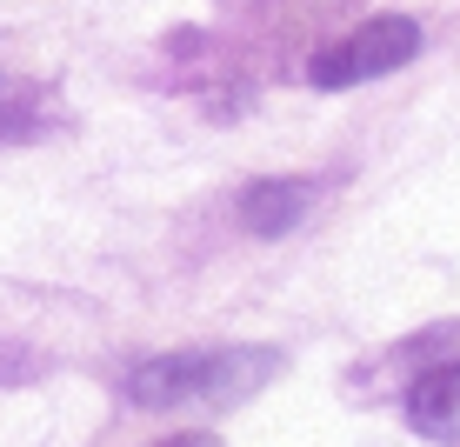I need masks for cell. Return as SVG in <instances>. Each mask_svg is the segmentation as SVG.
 <instances>
[{
    "mask_svg": "<svg viewBox=\"0 0 460 447\" xmlns=\"http://www.w3.org/2000/svg\"><path fill=\"white\" fill-rule=\"evenodd\" d=\"M274 354H161L127 374L134 407H181V401H220L247 380V367H267Z\"/></svg>",
    "mask_w": 460,
    "mask_h": 447,
    "instance_id": "1",
    "label": "cell"
},
{
    "mask_svg": "<svg viewBox=\"0 0 460 447\" xmlns=\"http://www.w3.org/2000/svg\"><path fill=\"white\" fill-rule=\"evenodd\" d=\"M420 47V27L407 13H374L367 27H354L347 40H334L321 60H314V87H360V81H380L394 74L401 60H414Z\"/></svg>",
    "mask_w": 460,
    "mask_h": 447,
    "instance_id": "2",
    "label": "cell"
},
{
    "mask_svg": "<svg viewBox=\"0 0 460 447\" xmlns=\"http://www.w3.org/2000/svg\"><path fill=\"white\" fill-rule=\"evenodd\" d=\"M407 421L434 441H454L460 447V367H434L407 388Z\"/></svg>",
    "mask_w": 460,
    "mask_h": 447,
    "instance_id": "3",
    "label": "cell"
},
{
    "mask_svg": "<svg viewBox=\"0 0 460 447\" xmlns=\"http://www.w3.org/2000/svg\"><path fill=\"white\" fill-rule=\"evenodd\" d=\"M307 201H314L307 181H253L241 194V214H247L253 234H280V228H294V220H300V207H307Z\"/></svg>",
    "mask_w": 460,
    "mask_h": 447,
    "instance_id": "4",
    "label": "cell"
}]
</instances>
